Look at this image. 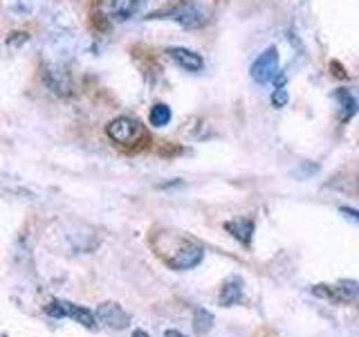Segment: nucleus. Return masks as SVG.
Returning a JSON list of instances; mask_svg holds the SVG:
<instances>
[{"mask_svg":"<svg viewBox=\"0 0 359 337\" xmlns=\"http://www.w3.org/2000/svg\"><path fill=\"white\" fill-rule=\"evenodd\" d=\"M108 138L119 146H133L144 140V126L133 117H117L108 124Z\"/></svg>","mask_w":359,"mask_h":337,"instance_id":"1","label":"nucleus"},{"mask_svg":"<svg viewBox=\"0 0 359 337\" xmlns=\"http://www.w3.org/2000/svg\"><path fill=\"white\" fill-rule=\"evenodd\" d=\"M166 16L175 20L177 25H182L187 29H196L202 27L207 22V9L194 3V0H184V3L175 5L171 11H166Z\"/></svg>","mask_w":359,"mask_h":337,"instance_id":"2","label":"nucleus"},{"mask_svg":"<svg viewBox=\"0 0 359 337\" xmlns=\"http://www.w3.org/2000/svg\"><path fill=\"white\" fill-rule=\"evenodd\" d=\"M252 79L256 84H269L278 77V50L267 48L258 59L252 63Z\"/></svg>","mask_w":359,"mask_h":337,"instance_id":"3","label":"nucleus"},{"mask_svg":"<svg viewBox=\"0 0 359 337\" xmlns=\"http://www.w3.org/2000/svg\"><path fill=\"white\" fill-rule=\"evenodd\" d=\"M202 256H205V250H202L200 245L184 243L182 247H177V250L173 252V256L166 258V263L173 270H191L202 261Z\"/></svg>","mask_w":359,"mask_h":337,"instance_id":"4","label":"nucleus"},{"mask_svg":"<svg viewBox=\"0 0 359 337\" xmlns=\"http://www.w3.org/2000/svg\"><path fill=\"white\" fill-rule=\"evenodd\" d=\"M312 292L317 297H328L334 301H355L359 297V284L351 279H344L337 286H314Z\"/></svg>","mask_w":359,"mask_h":337,"instance_id":"5","label":"nucleus"},{"mask_svg":"<svg viewBox=\"0 0 359 337\" xmlns=\"http://www.w3.org/2000/svg\"><path fill=\"white\" fill-rule=\"evenodd\" d=\"M137 9L140 0H99V11L110 20H128Z\"/></svg>","mask_w":359,"mask_h":337,"instance_id":"6","label":"nucleus"},{"mask_svg":"<svg viewBox=\"0 0 359 337\" xmlns=\"http://www.w3.org/2000/svg\"><path fill=\"white\" fill-rule=\"evenodd\" d=\"M97 319H99V324L110 326V329H126L128 322H130L126 310H123L115 301L101 303V306L97 308Z\"/></svg>","mask_w":359,"mask_h":337,"instance_id":"7","label":"nucleus"},{"mask_svg":"<svg viewBox=\"0 0 359 337\" xmlns=\"http://www.w3.org/2000/svg\"><path fill=\"white\" fill-rule=\"evenodd\" d=\"M166 54L173 63H177L180 67H184L189 72H200L202 65H205V61H202V56L198 52L187 50V48H168Z\"/></svg>","mask_w":359,"mask_h":337,"instance_id":"8","label":"nucleus"},{"mask_svg":"<svg viewBox=\"0 0 359 337\" xmlns=\"http://www.w3.org/2000/svg\"><path fill=\"white\" fill-rule=\"evenodd\" d=\"M243 288L245 284L241 277H229L220 288V297H218L220 306H233V303H238L243 299Z\"/></svg>","mask_w":359,"mask_h":337,"instance_id":"9","label":"nucleus"},{"mask_svg":"<svg viewBox=\"0 0 359 337\" xmlns=\"http://www.w3.org/2000/svg\"><path fill=\"white\" fill-rule=\"evenodd\" d=\"M63 306H65V317H70L76 324H81L83 329H97L99 319H97L95 312H90L83 306H76V303H67V301H63Z\"/></svg>","mask_w":359,"mask_h":337,"instance_id":"10","label":"nucleus"},{"mask_svg":"<svg viewBox=\"0 0 359 337\" xmlns=\"http://www.w3.org/2000/svg\"><path fill=\"white\" fill-rule=\"evenodd\" d=\"M224 230H227L229 234H233L236 239H238L243 245H250V241H252V234H254V220H250V218L229 220L227 225H224Z\"/></svg>","mask_w":359,"mask_h":337,"instance_id":"11","label":"nucleus"},{"mask_svg":"<svg viewBox=\"0 0 359 337\" xmlns=\"http://www.w3.org/2000/svg\"><path fill=\"white\" fill-rule=\"evenodd\" d=\"M337 101H339V106H341V121H351L353 115L359 110V101L348 93V90H339L337 93Z\"/></svg>","mask_w":359,"mask_h":337,"instance_id":"12","label":"nucleus"},{"mask_svg":"<svg viewBox=\"0 0 359 337\" xmlns=\"http://www.w3.org/2000/svg\"><path fill=\"white\" fill-rule=\"evenodd\" d=\"M149 121H151V126H155V128L166 126V124L171 121V108H168L166 104H155V106L151 108Z\"/></svg>","mask_w":359,"mask_h":337,"instance_id":"13","label":"nucleus"},{"mask_svg":"<svg viewBox=\"0 0 359 337\" xmlns=\"http://www.w3.org/2000/svg\"><path fill=\"white\" fill-rule=\"evenodd\" d=\"M194 322H196V331L202 335V333H209L211 326H213V315L207 312L205 308H198L196 315H194Z\"/></svg>","mask_w":359,"mask_h":337,"instance_id":"14","label":"nucleus"},{"mask_svg":"<svg viewBox=\"0 0 359 337\" xmlns=\"http://www.w3.org/2000/svg\"><path fill=\"white\" fill-rule=\"evenodd\" d=\"M287 90L280 86V88H276L274 93H272V106L274 108H283V106H287Z\"/></svg>","mask_w":359,"mask_h":337,"instance_id":"15","label":"nucleus"},{"mask_svg":"<svg viewBox=\"0 0 359 337\" xmlns=\"http://www.w3.org/2000/svg\"><path fill=\"white\" fill-rule=\"evenodd\" d=\"M341 211L346 213V216H351L353 220H359V211H355V209H348V207H344Z\"/></svg>","mask_w":359,"mask_h":337,"instance_id":"16","label":"nucleus"},{"mask_svg":"<svg viewBox=\"0 0 359 337\" xmlns=\"http://www.w3.org/2000/svg\"><path fill=\"white\" fill-rule=\"evenodd\" d=\"M166 337H187V335L177 333V331H166Z\"/></svg>","mask_w":359,"mask_h":337,"instance_id":"17","label":"nucleus"},{"mask_svg":"<svg viewBox=\"0 0 359 337\" xmlns=\"http://www.w3.org/2000/svg\"><path fill=\"white\" fill-rule=\"evenodd\" d=\"M130 337H149V335H146L142 329H137V331H133V335H130Z\"/></svg>","mask_w":359,"mask_h":337,"instance_id":"18","label":"nucleus"}]
</instances>
